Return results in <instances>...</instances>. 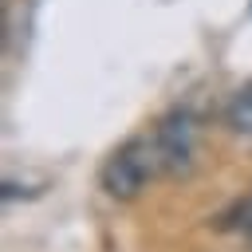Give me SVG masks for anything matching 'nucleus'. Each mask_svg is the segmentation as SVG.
<instances>
[{"label":"nucleus","mask_w":252,"mask_h":252,"mask_svg":"<svg viewBox=\"0 0 252 252\" xmlns=\"http://www.w3.org/2000/svg\"><path fill=\"white\" fill-rule=\"evenodd\" d=\"M224 122L232 134H252V79L232 94L228 110H224Z\"/></svg>","instance_id":"obj_3"},{"label":"nucleus","mask_w":252,"mask_h":252,"mask_svg":"<svg viewBox=\"0 0 252 252\" xmlns=\"http://www.w3.org/2000/svg\"><path fill=\"white\" fill-rule=\"evenodd\" d=\"M161 177V158L154 146V134H138L130 142H122L98 169V185L106 197L114 201H134L150 189V181Z\"/></svg>","instance_id":"obj_1"},{"label":"nucleus","mask_w":252,"mask_h":252,"mask_svg":"<svg viewBox=\"0 0 252 252\" xmlns=\"http://www.w3.org/2000/svg\"><path fill=\"white\" fill-rule=\"evenodd\" d=\"M154 146L161 158V173L165 177H181L193 169L197 150H201V126L189 110H169L158 126H154Z\"/></svg>","instance_id":"obj_2"}]
</instances>
